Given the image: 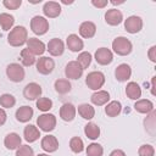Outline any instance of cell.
<instances>
[{"instance_id": "8d00e7d4", "label": "cell", "mask_w": 156, "mask_h": 156, "mask_svg": "<svg viewBox=\"0 0 156 156\" xmlns=\"http://www.w3.org/2000/svg\"><path fill=\"white\" fill-rule=\"evenodd\" d=\"M37 107H38V110L46 112L52 107V101L49 98H39L37 100Z\"/></svg>"}, {"instance_id": "f546056e", "label": "cell", "mask_w": 156, "mask_h": 156, "mask_svg": "<svg viewBox=\"0 0 156 156\" xmlns=\"http://www.w3.org/2000/svg\"><path fill=\"white\" fill-rule=\"evenodd\" d=\"M15 23V17L10 13L2 12L0 13V26L4 30H10Z\"/></svg>"}, {"instance_id": "b9f144b4", "label": "cell", "mask_w": 156, "mask_h": 156, "mask_svg": "<svg viewBox=\"0 0 156 156\" xmlns=\"http://www.w3.org/2000/svg\"><path fill=\"white\" fill-rule=\"evenodd\" d=\"M107 4H108L107 0H91V5L98 9H102V7L107 6Z\"/></svg>"}, {"instance_id": "4fadbf2b", "label": "cell", "mask_w": 156, "mask_h": 156, "mask_svg": "<svg viewBox=\"0 0 156 156\" xmlns=\"http://www.w3.org/2000/svg\"><path fill=\"white\" fill-rule=\"evenodd\" d=\"M43 12L49 18H55L61 13V5L56 1H48L44 4Z\"/></svg>"}, {"instance_id": "ac0fdd59", "label": "cell", "mask_w": 156, "mask_h": 156, "mask_svg": "<svg viewBox=\"0 0 156 156\" xmlns=\"http://www.w3.org/2000/svg\"><path fill=\"white\" fill-rule=\"evenodd\" d=\"M21 141H22L21 136H20L17 133L12 132V133H9V134L5 136V139H4V145H5V147L9 149V150H15V149H18V147L21 146Z\"/></svg>"}, {"instance_id": "7dc6e473", "label": "cell", "mask_w": 156, "mask_h": 156, "mask_svg": "<svg viewBox=\"0 0 156 156\" xmlns=\"http://www.w3.org/2000/svg\"><path fill=\"white\" fill-rule=\"evenodd\" d=\"M111 4H112V5H119V4H124V1H123V0H121V1H116V0H112V1H111Z\"/></svg>"}, {"instance_id": "74e56055", "label": "cell", "mask_w": 156, "mask_h": 156, "mask_svg": "<svg viewBox=\"0 0 156 156\" xmlns=\"http://www.w3.org/2000/svg\"><path fill=\"white\" fill-rule=\"evenodd\" d=\"M138 154H139V156H154L155 155V149L150 144H144L139 147Z\"/></svg>"}, {"instance_id": "1f68e13d", "label": "cell", "mask_w": 156, "mask_h": 156, "mask_svg": "<svg viewBox=\"0 0 156 156\" xmlns=\"http://www.w3.org/2000/svg\"><path fill=\"white\" fill-rule=\"evenodd\" d=\"M21 62L23 63V66H26V67H29V66H32V65H34L35 63V56L26 48V49H23L22 51H21Z\"/></svg>"}, {"instance_id": "ee69618b", "label": "cell", "mask_w": 156, "mask_h": 156, "mask_svg": "<svg viewBox=\"0 0 156 156\" xmlns=\"http://www.w3.org/2000/svg\"><path fill=\"white\" fill-rule=\"evenodd\" d=\"M7 119V115L4 108H0V126H2Z\"/></svg>"}, {"instance_id": "6da1fadb", "label": "cell", "mask_w": 156, "mask_h": 156, "mask_svg": "<svg viewBox=\"0 0 156 156\" xmlns=\"http://www.w3.org/2000/svg\"><path fill=\"white\" fill-rule=\"evenodd\" d=\"M27 40H28V32L23 26H17L12 28L7 37V41L11 46H22L23 44L27 43Z\"/></svg>"}, {"instance_id": "836d02e7", "label": "cell", "mask_w": 156, "mask_h": 156, "mask_svg": "<svg viewBox=\"0 0 156 156\" xmlns=\"http://www.w3.org/2000/svg\"><path fill=\"white\" fill-rule=\"evenodd\" d=\"M69 147H71V150L73 152L79 154V152H82L84 150V143L79 136H73L69 140Z\"/></svg>"}, {"instance_id": "c3c4849f", "label": "cell", "mask_w": 156, "mask_h": 156, "mask_svg": "<svg viewBox=\"0 0 156 156\" xmlns=\"http://www.w3.org/2000/svg\"><path fill=\"white\" fill-rule=\"evenodd\" d=\"M72 2H73V1H67V0H62V4H66V5H67V4H72Z\"/></svg>"}, {"instance_id": "60d3db41", "label": "cell", "mask_w": 156, "mask_h": 156, "mask_svg": "<svg viewBox=\"0 0 156 156\" xmlns=\"http://www.w3.org/2000/svg\"><path fill=\"white\" fill-rule=\"evenodd\" d=\"M155 111H151V115L149 116V117H146V119H145V127L146 128H151V129H154V127H155Z\"/></svg>"}, {"instance_id": "30bf717a", "label": "cell", "mask_w": 156, "mask_h": 156, "mask_svg": "<svg viewBox=\"0 0 156 156\" xmlns=\"http://www.w3.org/2000/svg\"><path fill=\"white\" fill-rule=\"evenodd\" d=\"M65 74L68 79H79L83 74V68L77 61H69L65 67Z\"/></svg>"}, {"instance_id": "f35d334b", "label": "cell", "mask_w": 156, "mask_h": 156, "mask_svg": "<svg viewBox=\"0 0 156 156\" xmlns=\"http://www.w3.org/2000/svg\"><path fill=\"white\" fill-rule=\"evenodd\" d=\"M16 156H34V151L29 145H21L16 150Z\"/></svg>"}, {"instance_id": "7bdbcfd3", "label": "cell", "mask_w": 156, "mask_h": 156, "mask_svg": "<svg viewBox=\"0 0 156 156\" xmlns=\"http://www.w3.org/2000/svg\"><path fill=\"white\" fill-rule=\"evenodd\" d=\"M147 56H149L150 61L156 62V46H155V45L150 48V50H149V52H147Z\"/></svg>"}, {"instance_id": "d6a6232c", "label": "cell", "mask_w": 156, "mask_h": 156, "mask_svg": "<svg viewBox=\"0 0 156 156\" xmlns=\"http://www.w3.org/2000/svg\"><path fill=\"white\" fill-rule=\"evenodd\" d=\"M91 54L90 52H88V51H83V52H80L79 55H78V57H77V62L79 63V66L83 68V71L85 69V68H88L89 67V65L91 63Z\"/></svg>"}, {"instance_id": "d4e9b609", "label": "cell", "mask_w": 156, "mask_h": 156, "mask_svg": "<svg viewBox=\"0 0 156 156\" xmlns=\"http://www.w3.org/2000/svg\"><path fill=\"white\" fill-rule=\"evenodd\" d=\"M90 100H91V102H93L94 105H96V106H102V105H105V104L110 100V94H108V91H106V90H98V91H95V93L91 95Z\"/></svg>"}, {"instance_id": "f6af8a7d", "label": "cell", "mask_w": 156, "mask_h": 156, "mask_svg": "<svg viewBox=\"0 0 156 156\" xmlns=\"http://www.w3.org/2000/svg\"><path fill=\"white\" fill-rule=\"evenodd\" d=\"M110 156H126V154H124V151H123V150H119V149H116V150H113V151H111V154H110Z\"/></svg>"}, {"instance_id": "7402d4cb", "label": "cell", "mask_w": 156, "mask_h": 156, "mask_svg": "<svg viewBox=\"0 0 156 156\" xmlns=\"http://www.w3.org/2000/svg\"><path fill=\"white\" fill-rule=\"evenodd\" d=\"M33 113L34 111L30 106H22L16 111V119L21 123H26L33 117Z\"/></svg>"}, {"instance_id": "4dcf8cb0", "label": "cell", "mask_w": 156, "mask_h": 156, "mask_svg": "<svg viewBox=\"0 0 156 156\" xmlns=\"http://www.w3.org/2000/svg\"><path fill=\"white\" fill-rule=\"evenodd\" d=\"M72 89V85L69 83L68 79H57L55 82V90L58 93V94H67L69 93Z\"/></svg>"}, {"instance_id": "7c38bea8", "label": "cell", "mask_w": 156, "mask_h": 156, "mask_svg": "<svg viewBox=\"0 0 156 156\" xmlns=\"http://www.w3.org/2000/svg\"><path fill=\"white\" fill-rule=\"evenodd\" d=\"M46 48H48L46 50L49 51V54L52 55V56H60L65 51V44L58 38H52L51 40H49Z\"/></svg>"}, {"instance_id": "3957f363", "label": "cell", "mask_w": 156, "mask_h": 156, "mask_svg": "<svg viewBox=\"0 0 156 156\" xmlns=\"http://www.w3.org/2000/svg\"><path fill=\"white\" fill-rule=\"evenodd\" d=\"M85 84L88 85L89 89L98 91L105 84V74L100 71H93V72L88 73V76L85 78Z\"/></svg>"}, {"instance_id": "44dd1931", "label": "cell", "mask_w": 156, "mask_h": 156, "mask_svg": "<svg viewBox=\"0 0 156 156\" xmlns=\"http://www.w3.org/2000/svg\"><path fill=\"white\" fill-rule=\"evenodd\" d=\"M95 33H96V26L90 21H85L79 26V34L85 39L93 38Z\"/></svg>"}, {"instance_id": "e575fe53", "label": "cell", "mask_w": 156, "mask_h": 156, "mask_svg": "<svg viewBox=\"0 0 156 156\" xmlns=\"http://www.w3.org/2000/svg\"><path fill=\"white\" fill-rule=\"evenodd\" d=\"M104 149L98 143H91L87 147V156H102Z\"/></svg>"}, {"instance_id": "d590c367", "label": "cell", "mask_w": 156, "mask_h": 156, "mask_svg": "<svg viewBox=\"0 0 156 156\" xmlns=\"http://www.w3.org/2000/svg\"><path fill=\"white\" fill-rule=\"evenodd\" d=\"M16 104V99L13 95L11 94H2L0 96V105L4 107V108H11L13 107Z\"/></svg>"}, {"instance_id": "ffe728a7", "label": "cell", "mask_w": 156, "mask_h": 156, "mask_svg": "<svg viewBox=\"0 0 156 156\" xmlns=\"http://www.w3.org/2000/svg\"><path fill=\"white\" fill-rule=\"evenodd\" d=\"M60 117L66 122L73 121L76 117V107L69 102L63 104L60 108Z\"/></svg>"}, {"instance_id": "5b68a950", "label": "cell", "mask_w": 156, "mask_h": 156, "mask_svg": "<svg viewBox=\"0 0 156 156\" xmlns=\"http://www.w3.org/2000/svg\"><path fill=\"white\" fill-rule=\"evenodd\" d=\"M30 29L37 35H44L49 30V22L43 16H34L30 20Z\"/></svg>"}, {"instance_id": "4316f807", "label": "cell", "mask_w": 156, "mask_h": 156, "mask_svg": "<svg viewBox=\"0 0 156 156\" xmlns=\"http://www.w3.org/2000/svg\"><path fill=\"white\" fill-rule=\"evenodd\" d=\"M84 133H85L87 138H89L91 140H95V139H98L100 136V128H99V126L96 123L89 122L84 127Z\"/></svg>"}, {"instance_id": "f1b7e54d", "label": "cell", "mask_w": 156, "mask_h": 156, "mask_svg": "<svg viewBox=\"0 0 156 156\" xmlns=\"http://www.w3.org/2000/svg\"><path fill=\"white\" fill-rule=\"evenodd\" d=\"M78 113L84 119H91L95 116V110L89 104H82V105L78 106Z\"/></svg>"}, {"instance_id": "ba28073f", "label": "cell", "mask_w": 156, "mask_h": 156, "mask_svg": "<svg viewBox=\"0 0 156 156\" xmlns=\"http://www.w3.org/2000/svg\"><path fill=\"white\" fill-rule=\"evenodd\" d=\"M41 87L38 84V83H35V82H32V83H28L26 87H24V89H23V96L27 99V100H29V101H32V100H37V99H39V96L41 95Z\"/></svg>"}, {"instance_id": "83f0119b", "label": "cell", "mask_w": 156, "mask_h": 156, "mask_svg": "<svg viewBox=\"0 0 156 156\" xmlns=\"http://www.w3.org/2000/svg\"><path fill=\"white\" fill-rule=\"evenodd\" d=\"M121 111H122V105L119 101H111L105 107V112L108 117H116L121 113Z\"/></svg>"}, {"instance_id": "5bb4252c", "label": "cell", "mask_w": 156, "mask_h": 156, "mask_svg": "<svg viewBox=\"0 0 156 156\" xmlns=\"http://www.w3.org/2000/svg\"><path fill=\"white\" fill-rule=\"evenodd\" d=\"M105 21L110 26H118L123 21V15L119 10L117 9H111L107 10L105 13Z\"/></svg>"}, {"instance_id": "2e32d148", "label": "cell", "mask_w": 156, "mask_h": 156, "mask_svg": "<svg viewBox=\"0 0 156 156\" xmlns=\"http://www.w3.org/2000/svg\"><path fill=\"white\" fill-rule=\"evenodd\" d=\"M130 76H132V68L127 63H121L115 69V77L118 82H126L130 78Z\"/></svg>"}, {"instance_id": "8fae6325", "label": "cell", "mask_w": 156, "mask_h": 156, "mask_svg": "<svg viewBox=\"0 0 156 156\" xmlns=\"http://www.w3.org/2000/svg\"><path fill=\"white\" fill-rule=\"evenodd\" d=\"M112 60H113V54L107 48H100L95 51V61L99 65H102V66L110 65Z\"/></svg>"}, {"instance_id": "ab89813d", "label": "cell", "mask_w": 156, "mask_h": 156, "mask_svg": "<svg viewBox=\"0 0 156 156\" xmlns=\"http://www.w3.org/2000/svg\"><path fill=\"white\" fill-rule=\"evenodd\" d=\"M2 5L9 10H17L22 5V1L21 0H4Z\"/></svg>"}, {"instance_id": "277c9868", "label": "cell", "mask_w": 156, "mask_h": 156, "mask_svg": "<svg viewBox=\"0 0 156 156\" xmlns=\"http://www.w3.org/2000/svg\"><path fill=\"white\" fill-rule=\"evenodd\" d=\"M6 76L11 82L20 83V82H22L24 79L26 72H24V68L20 63H15L13 62V63H10L6 67Z\"/></svg>"}, {"instance_id": "cb8c5ba5", "label": "cell", "mask_w": 156, "mask_h": 156, "mask_svg": "<svg viewBox=\"0 0 156 156\" xmlns=\"http://www.w3.org/2000/svg\"><path fill=\"white\" fill-rule=\"evenodd\" d=\"M126 94L132 100H139V98L141 96V88L135 82H129L126 87Z\"/></svg>"}, {"instance_id": "9a60e30c", "label": "cell", "mask_w": 156, "mask_h": 156, "mask_svg": "<svg viewBox=\"0 0 156 156\" xmlns=\"http://www.w3.org/2000/svg\"><path fill=\"white\" fill-rule=\"evenodd\" d=\"M27 49L35 56V55H41L46 49H45V44L37 39V38H29L27 40Z\"/></svg>"}, {"instance_id": "bcb514c9", "label": "cell", "mask_w": 156, "mask_h": 156, "mask_svg": "<svg viewBox=\"0 0 156 156\" xmlns=\"http://www.w3.org/2000/svg\"><path fill=\"white\" fill-rule=\"evenodd\" d=\"M155 79H156V77H152V79H151V94L152 95L156 94L155 93Z\"/></svg>"}, {"instance_id": "52a82bcc", "label": "cell", "mask_w": 156, "mask_h": 156, "mask_svg": "<svg viewBox=\"0 0 156 156\" xmlns=\"http://www.w3.org/2000/svg\"><path fill=\"white\" fill-rule=\"evenodd\" d=\"M124 28L130 34L139 33L143 28V20L139 16H129L124 21Z\"/></svg>"}, {"instance_id": "484cf974", "label": "cell", "mask_w": 156, "mask_h": 156, "mask_svg": "<svg viewBox=\"0 0 156 156\" xmlns=\"http://www.w3.org/2000/svg\"><path fill=\"white\" fill-rule=\"evenodd\" d=\"M134 108L139 113H146L147 115L151 111H154V104L147 99H141L134 104Z\"/></svg>"}, {"instance_id": "e0dca14e", "label": "cell", "mask_w": 156, "mask_h": 156, "mask_svg": "<svg viewBox=\"0 0 156 156\" xmlns=\"http://www.w3.org/2000/svg\"><path fill=\"white\" fill-rule=\"evenodd\" d=\"M41 149L46 152H55L58 149V140L54 135H45L41 139Z\"/></svg>"}, {"instance_id": "8992f818", "label": "cell", "mask_w": 156, "mask_h": 156, "mask_svg": "<svg viewBox=\"0 0 156 156\" xmlns=\"http://www.w3.org/2000/svg\"><path fill=\"white\" fill-rule=\"evenodd\" d=\"M38 127L44 132H51L56 127V117L52 113H43L37 118Z\"/></svg>"}, {"instance_id": "d6986e66", "label": "cell", "mask_w": 156, "mask_h": 156, "mask_svg": "<svg viewBox=\"0 0 156 156\" xmlns=\"http://www.w3.org/2000/svg\"><path fill=\"white\" fill-rule=\"evenodd\" d=\"M66 44L68 46V49L73 52H78L80 50H83L84 48V43L83 40L77 35V34H69L67 37V40H66Z\"/></svg>"}, {"instance_id": "603a6c76", "label": "cell", "mask_w": 156, "mask_h": 156, "mask_svg": "<svg viewBox=\"0 0 156 156\" xmlns=\"http://www.w3.org/2000/svg\"><path fill=\"white\" fill-rule=\"evenodd\" d=\"M23 136H24V139H26L28 143H34L35 140L39 139L40 132H39V129H38L35 126L28 124V126H26L24 129H23Z\"/></svg>"}, {"instance_id": "9c48e42d", "label": "cell", "mask_w": 156, "mask_h": 156, "mask_svg": "<svg viewBox=\"0 0 156 156\" xmlns=\"http://www.w3.org/2000/svg\"><path fill=\"white\" fill-rule=\"evenodd\" d=\"M55 68V62L48 56H43L37 61V71L41 74H50Z\"/></svg>"}, {"instance_id": "7a4b0ae2", "label": "cell", "mask_w": 156, "mask_h": 156, "mask_svg": "<svg viewBox=\"0 0 156 156\" xmlns=\"http://www.w3.org/2000/svg\"><path fill=\"white\" fill-rule=\"evenodd\" d=\"M112 49H113V51L117 55H119V56H127V55H129L132 52L133 44L126 37H117L112 41Z\"/></svg>"}, {"instance_id": "681fc988", "label": "cell", "mask_w": 156, "mask_h": 156, "mask_svg": "<svg viewBox=\"0 0 156 156\" xmlns=\"http://www.w3.org/2000/svg\"><path fill=\"white\" fill-rule=\"evenodd\" d=\"M37 156H49V155H46V154H38Z\"/></svg>"}]
</instances>
